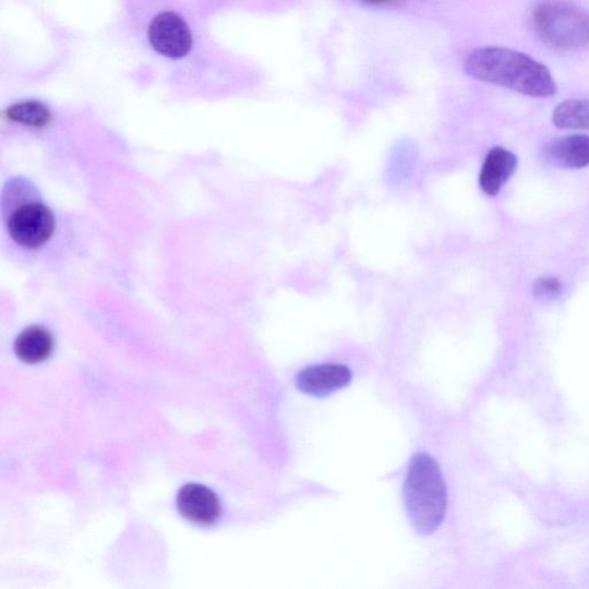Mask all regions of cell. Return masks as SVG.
<instances>
[{
  "label": "cell",
  "mask_w": 589,
  "mask_h": 589,
  "mask_svg": "<svg viewBox=\"0 0 589 589\" xmlns=\"http://www.w3.org/2000/svg\"><path fill=\"white\" fill-rule=\"evenodd\" d=\"M465 69L476 80L525 96L546 98L557 92L549 69L530 56L507 48L476 49L467 57Z\"/></svg>",
  "instance_id": "obj_1"
},
{
  "label": "cell",
  "mask_w": 589,
  "mask_h": 589,
  "mask_svg": "<svg viewBox=\"0 0 589 589\" xmlns=\"http://www.w3.org/2000/svg\"><path fill=\"white\" fill-rule=\"evenodd\" d=\"M404 495L413 529L422 536L434 533L446 516L447 489L432 456L422 453L412 457Z\"/></svg>",
  "instance_id": "obj_2"
},
{
  "label": "cell",
  "mask_w": 589,
  "mask_h": 589,
  "mask_svg": "<svg viewBox=\"0 0 589 589\" xmlns=\"http://www.w3.org/2000/svg\"><path fill=\"white\" fill-rule=\"evenodd\" d=\"M532 24L543 44L554 50L589 49V13L564 0L539 2L532 11Z\"/></svg>",
  "instance_id": "obj_3"
},
{
  "label": "cell",
  "mask_w": 589,
  "mask_h": 589,
  "mask_svg": "<svg viewBox=\"0 0 589 589\" xmlns=\"http://www.w3.org/2000/svg\"><path fill=\"white\" fill-rule=\"evenodd\" d=\"M5 223L11 239L27 249L44 247L55 231V216L51 209L38 200L15 204Z\"/></svg>",
  "instance_id": "obj_4"
},
{
  "label": "cell",
  "mask_w": 589,
  "mask_h": 589,
  "mask_svg": "<svg viewBox=\"0 0 589 589\" xmlns=\"http://www.w3.org/2000/svg\"><path fill=\"white\" fill-rule=\"evenodd\" d=\"M149 41L160 56L181 59L191 51L193 37L184 19L172 11H167L153 19L149 26Z\"/></svg>",
  "instance_id": "obj_5"
},
{
  "label": "cell",
  "mask_w": 589,
  "mask_h": 589,
  "mask_svg": "<svg viewBox=\"0 0 589 589\" xmlns=\"http://www.w3.org/2000/svg\"><path fill=\"white\" fill-rule=\"evenodd\" d=\"M177 504L180 514L185 519L199 525H214L221 516L218 496L200 483H189L182 488L178 494Z\"/></svg>",
  "instance_id": "obj_6"
},
{
  "label": "cell",
  "mask_w": 589,
  "mask_h": 589,
  "mask_svg": "<svg viewBox=\"0 0 589 589\" xmlns=\"http://www.w3.org/2000/svg\"><path fill=\"white\" fill-rule=\"evenodd\" d=\"M351 378V371L346 365H312L298 374L297 386L306 395L325 397L347 387Z\"/></svg>",
  "instance_id": "obj_7"
},
{
  "label": "cell",
  "mask_w": 589,
  "mask_h": 589,
  "mask_svg": "<svg viewBox=\"0 0 589 589\" xmlns=\"http://www.w3.org/2000/svg\"><path fill=\"white\" fill-rule=\"evenodd\" d=\"M543 157L551 165L565 170H580L589 166V136L569 135L546 143Z\"/></svg>",
  "instance_id": "obj_8"
},
{
  "label": "cell",
  "mask_w": 589,
  "mask_h": 589,
  "mask_svg": "<svg viewBox=\"0 0 589 589\" xmlns=\"http://www.w3.org/2000/svg\"><path fill=\"white\" fill-rule=\"evenodd\" d=\"M518 158L512 152L496 146L483 161L479 183L481 191L491 197L500 194L517 170Z\"/></svg>",
  "instance_id": "obj_9"
},
{
  "label": "cell",
  "mask_w": 589,
  "mask_h": 589,
  "mask_svg": "<svg viewBox=\"0 0 589 589\" xmlns=\"http://www.w3.org/2000/svg\"><path fill=\"white\" fill-rule=\"evenodd\" d=\"M55 350L53 335L44 326H31L17 335L14 352L21 362L38 364L49 359Z\"/></svg>",
  "instance_id": "obj_10"
},
{
  "label": "cell",
  "mask_w": 589,
  "mask_h": 589,
  "mask_svg": "<svg viewBox=\"0 0 589 589\" xmlns=\"http://www.w3.org/2000/svg\"><path fill=\"white\" fill-rule=\"evenodd\" d=\"M553 122L564 131H589V99L561 103L553 113Z\"/></svg>",
  "instance_id": "obj_11"
},
{
  "label": "cell",
  "mask_w": 589,
  "mask_h": 589,
  "mask_svg": "<svg viewBox=\"0 0 589 589\" xmlns=\"http://www.w3.org/2000/svg\"><path fill=\"white\" fill-rule=\"evenodd\" d=\"M9 120L29 129H44L51 121V112L44 103L25 100L12 105L7 112Z\"/></svg>",
  "instance_id": "obj_12"
},
{
  "label": "cell",
  "mask_w": 589,
  "mask_h": 589,
  "mask_svg": "<svg viewBox=\"0 0 589 589\" xmlns=\"http://www.w3.org/2000/svg\"><path fill=\"white\" fill-rule=\"evenodd\" d=\"M563 291V286L556 278H540L534 283L533 292L538 299H555Z\"/></svg>",
  "instance_id": "obj_13"
},
{
  "label": "cell",
  "mask_w": 589,
  "mask_h": 589,
  "mask_svg": "<svg viewBox=\"0 0 589 589\" xmlns=\"http://www.w3.org/2000/svg\"><path fill=\"white\" fill-rule=\"evenodd\" d=\"M362 2L371 7H382L392 3L393 0H362Z\"/></svg>",
  "instance_id": "obj_14"
}]
</instances>
